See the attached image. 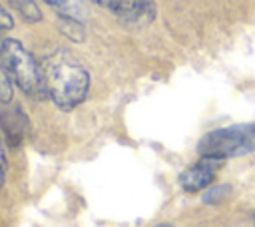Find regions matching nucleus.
Wrapping results in <instances>:
<instances>
[{
    "label": "nucleus",
    "instance_id": "nucleus-1",
    "mask_svg": "<svg viewBox=\"0 0 255 227\" xmlns=\"http://www.w3.org/2000/svg\"><path fill=\"white\" fill-rule=\"evenodd\" d=\"M46 94L60 110H72L84 102L90 88V74L66 50L52 52L42 62Z\"/></svg>",
    "mask_w": 255,
    "mask_h": 227
},
{
    "label": "nucleus",
    "instance_id": "nucleus-2",
    "mask_svg": "<svg viewBox=\"0 0 255 227\" xmlns=\"http://www.w3.org/2000/svg\"><path fill=\"white\" fill-rule=\"evenodd\" d=\"M0 60L2 68L10 76L12 84H16L24 94L32 98H46V88H44V78H42V68L34 60V56L18 42V40H4L0 46Z\"/></svg>",
    "mask_w": 255,
    "mask_h": 227
},
{
    "label": "nucleus",
    "instance_id": "nucleus-3",
    "mask_svg": "<svg viewBox=\"0 0 255 227\" xmlns=\"http://www.w3.org/2000/svg\"><path fill=\"white\" fill-rule=\"evenodd\" d=\"M255 149V123L249 125H231L213 129L203 135L197 143V151L207 159H227L243 155Z\"/></svg>",
    "mask_w": 255,
    "mask_h": 227
},
{
    "label": "nucleus",
    "instance_id": "nucleus-4",
    "mask_svg": "<svg viewBox=\"0 0 255 227\" xmlns=\"http://www.w3.org/2000/svg\"><path fill=\"white\" fill-rule=\"evenodd\" d=\"M108 10L128 26H147L155 18L153 0H112Z\"/></svg>",
    "mask_w": 255,
    "mask_h": 227
},
{
    "label": "nucleus",
    "instance_id": "nucleus-5",
    "mask_svg": "<svg viewBox=\"0 0 255 227\" xmlns=\"http://www.w3.org/2000/svg\"><path fill=\"white\" fill-rule=\"evenodd\" d=\"M223 161L221 159H207V157H201V161H197L195 165L187 167L181 175H179V183L185 191L189 193H195V191H201L205 189L211 181H213V171L215 167H219Z\"/></svg>",
    "mask_w": 255,
    "mask_h": 227
},
{
    "label": "nucleus",
    "instance_id": "nucleus-6",
    "mask_svg": "<svg viewBox=\"0 0 255 227\" xmlns=\"http://www.w3.org/2000/svg\"><path fill=\"white\" fill-rule=\"evenodd\" d=\"M44 2L64 18H74L78 22H84L88 18V8L84 0H44Z\"/></svg>",
    "mask_w": 255,
    "mask_h": 227
},
{
    "label": "nucleus",
    "instance_id": "nucleus-7",
    "mask_svg": "<svg viewBox=\"0 0 255 227\" xmlns=\"http://www.w3.org/2000/svg\"><path fill=\"white\" fill-rule=\"evenodd\" d=\"M8 2L26 22H38L42 18V14H40V10H38L34 0H8Z\"/></svg>",
    "mask_w": 255,
    "mask_h": 227
},
{
    "label": "nucleus",
    "instance_id": "nucleus-8",
    "mask_svg": "<svg viewBox=\"0 0 255 227\" xmlns=\"http://www.w3.org/2000/svg\"><path fill=\"white\" fill-rule=\"evenodd\" d=\"M60 26H62V30H64V34H66L68 38L82 42V38H84V26H82V22H78V20H74V18H64V16H60Z\"/></svg>",
    "mask_w": 255,
    "mask_h": 227
},
{
    "label": "nucleus",
    "instance_id": "nucleus-9",
    "mask_svg": "<svg viewBox=\"0 0 255 227\" xmlns=\"http://www.w3.org/2000/svg\"><path fill=\"white\" fill-rule=\"evenodd\" d=\"M229 195H231V187H229V185H215V187H211V189L205 191L203 201H205V203H221V201H225Z\"/></svg>",
    "mask_w": 255,
    "mask_h": 227
},
{
    "label": "nucleus",
    "instance_id": "nucleus-10",
    "mask_svg": "<svg viewBox=\"0 0 255 227\" xmlns=\"http://www.w3.org/2000/svg\"><path fill=\"white\" fill-rule=\"evenodd\" d=\"M12 100V80L4 68H0V104H8Z\"/></svg>",
    "mask_w": 255,
    "mask_h": 227
},
{
    "label": "nucleus",
    "instance_id": "nucleus-11",
    "mask_svg": "<svg viewBox=\"0 0 255 227\" xmlns=\"http://www.w3.org/2000/svg\"><path fill=\"white\" fill-rule=\"evenodd\" d=\"M14 26V22H12V16L4 10V6L0 4V30H10Z\"/></svg>",
    "mask_w": 255,
    "mask_h": 227
},
{
    "label": "nucleus",
    "instance_id": "nucleus-12",
    "mask_svg": "<svg viewBox=\"0 0 255 227\" xmlns=\"http://www.w3.org/2000/svg\"><path fill=\"white\" fill-rule=\"evenodd\" d=\"M4 175H6V161H4V151H2V145H0V187L4 183Z\"/></svg>",
    "mask_w": 255,
    "mask_h": 227
},
{
    "label": "nucleus",
    "instance_id": "nucleus-13",
    "mask_svg": "<svg viewBox=\"0 0 255 227\" xmlns=\"http://www.w3.org/2000/svg\"><path fill=\"white\" fill-rule=\"evenodd\" d=\"M157 227H171V225H165V223H161V225H157Z\"/></svg>",
    "mask_w": 255,
    "mask_h": 227
}]
</instances>
